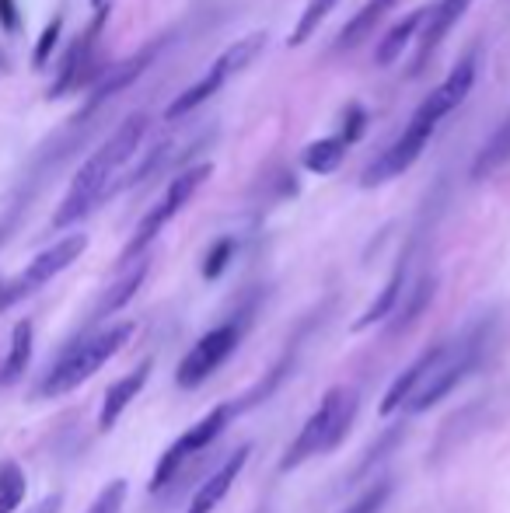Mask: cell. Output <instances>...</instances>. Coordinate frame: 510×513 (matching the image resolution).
<instances>
[{"label":"cell","mask_w":510,"mask_h":513,"mask_svg":"<svg viewBox=\"0 0 510 513\" xmlns=\"http://www.w3.org/2000/svg\"><path fill=\"white\" fill-rule=\"evenodd\" d=\"M60 32H63V18L56 14V18L49 21L46 28H42L39 42H35V53H32V67H35V70H42V67L49 63V56H53L56 42H60Z\"/></svg>","instance_id":"cell-33"},{"label":"cell","mask_w":510,"mask_h":513,"mask_svg":"<svg viewBox=\"0 0 510 513\" xmlns=\"http://www.w3.org/2000/svg\"><path fill=\"white\" fill-rule=\"evenodd\" d=\"M144 133H147V116L144 112H137V116L126 119V123L119 126V130L112 133V137L105 140V144L98 147V151L91 154L81 168H77V175L70 178L67 196H63V203L56 206V213H53L56 231H63V227L84 220L105 196H109L112 178L119 175V168L123 165H130V158L137 154Z\"/></svg>","instance_id":"cell-1"},{"label":"cell","mask_w":510,"mask_h":513,"mask_svg":"<svg viewBox=\"0 0 510 513\" xmlns=\"http://www.w3.org/2000/svg\"><path fill=\"white\" fill-rule=\"evenodd\" d=\"M242 336H245V318H231V322L210 329L207 336H200L196 339V346L182 356L179 370H175V384L186 388V391L200 388V384L207 381V377L214 374V370L221 367L231 353H235Z\"/></svg>","instance_id":"cell-9"},{"label":"cell","mask_w":510,"mask_h":513,"mask_svg":"<svg viewBox=\"0 0 510 513\" xmlns=\"http://www.w3.org/2000/svg\"><path fill=\"white\" fill-rule=\"evenodd\" d=\"M364 130H367V109H364V105H360V102H350V105H346L343 126H339L336 137L343 140L346 147H353L360 137H364Z\"/></svg>","instance_id":"cell-31"},{"label":"cell","mask_w":510,"mask_h":513,"mask_svg":"<svg viewBox=\"0 0 510 513\" xmlns=\"http://www.w3.org/2000/svg\"><path fill=\"white\" fill-rule=\"evenodd\" d=\"M60 507H63V496L53 493V496H46V500L35 503V507L28 510V513H60Z\"/></svg>","instance_id":"cell-35"},{"label":"cell","mask_w":510,"mask_h":513,"mask_svg":"<svg viewBox=\"0 0 510 513\" xmlns=\"http://www.w3.org/2000/svg\"><path fill=\"white\" fill-rule=\"evenodd\" d=\"M158 49H161V42H151V46L137 49V53L126 56L123 63H116V67L102 70V74L95 77V84H91L88 105H84L81 116H77V119H88L91 112L102 109V105L109 102V98H116L119 91H126V88H130V84H137V77L144 74V70L154 63V56H158Z\"/></svg>","instance_id":"cell-13"},{"label":"cell","mask_w":510,"mask_h":513,"mask_svg":"<svg viewBox=\"0 0 510 513\" xmlns=\"http://www.w3.org/2000/svg\"><path fill=\"white\" fill-rule=\"evenodd\" d=\"M235 238H217L214 245H210L207 259H203V280H221L224 269L231 266V259H235Z\"/></svg>","instance_id":"cell-29"},{"label":"cell","mask_w":510,"mask_h":513,"mask_svg":"<svg viewBox=\"0 0 510 513\" xmlns=\"http://www.w3.org/2000/svg\"><path fill=\"white\" fill-rule=\"evenodd\" d=\"M507 161H510V116L493 130V137L476 154V161H472V182H483V178L497 175Z\"/></svg>","instance_id":"cell-23"},{"label":"cell","mask_w":510,"mask_h":513,"mask_svg":"<svg viewBox=\"0 0 510 513\" xmlns=\"http://www.w3.org/2000/svg\"><path fill=\"white\" fill-rule=\"evenodd\" d=\"M346 151H350V147H346L339 137H322V140H315V144L304 147L301 165L308 168L311 175H332V171L346 161Z\"/></svg>","instance_id":"cell-24"},{"label":"cell","mask_w":510,"mask_h":513,"mask_svg":"<svg viewBox=\"0 0 510 513\" xmlns=\"http://www.w3.org/2000/svg\"><path fill=\"white\" fill-rule=\"evenodd\" d=\"M472 4H476V0H437V4L430 7L427 28H423V39H420V63H416V70L434 56V49L448 39V32L465 18V11H469Z\"/></svg>","instance_id":"cell-17"},{"label":"cell","mask_w":510,"mask_h":513,"mask_svg":"<svg viewBox=\"0 0 510 513\" xmlns=\"http://www.w3.org/2000/svg\"><path fill=\"white\" fill-rule=\"evenodd\" d=\"M406 269H409V255H402V259L395 262V269H392V276H388V283H385V287H381V294L374 297V301L367 304L364 315H360L357 322H353V332L371 329V325L385 322L388 315H395V311H399L402 287H406Z\"/></svg>","instance_id":"cell-18"},{"label":"cell","mask_w":510,"mask_h":513,"mask_svg":"<svg viewBox=\"0 0 510 513\" xmlns=\"http://www.w3.org/2000/svg\"><path fill=\"white\" fill-rule=\"evenodd\" d=\"M25 493H28V479H25V472H21V465L18 461H4V465H0V513L18 510Z\"/></svg>","instance_id":"cell-26"},{"label":"cell","mask_w":510,"mask_h":513,"mask_svg":"<svg viewBox=\"0 0 510 513\" xmlns=\"http://www.w3.org/2000/svg\"><path fill=\"white\" fill-rule=\"evenodd\" d=\"M437 126L423 123V119H409V126L402 130V137L395 140L392 147H388L385 154H381L378 161H371V165L364 168V175H360V185L364 189H378V185L392 182V178H399L402 171H409L420 161L423 147L430 144V137H434Z\"/></svg>","instance_id":"cell-10"},{"label":"cell","mask_w":510,"mask_h":513,"mask_svg":"<svg viewBox=\"0 0 510 513\" xmlns=\"http://www.w3.org/2000/svg\"><path fill=\"white\" fill-rule=\"evenodd\" d=\"M357 409H360V395L346 384H336L322 395L318 409L308 416V423L301 426V433L294 437V444L287 447L280 461V472H290V468H301L308 458L315 454H329L336 451L339 444L346 440L350 433L353 419H357Z\"/></svg>","instance_id":"cell-2"},{"label":"cell","mask_w":510,"mask_h":513,"mask_svg":"<svg viewBox=\"0 0 510 513\" xmlns=\"http://www.w3.org/2000/svg\"><path fill=\"white\" fill-rule=\"evenodd\" d=\"M105 18H109V11L102 7V11L95 14V21H91V25L74 39V46H70L67 56H63L60 74H56L53 88H49V98L70 95V91H77L81 84H88V81L95 84V77H91V60H95V42H98V35H102Z\"/></svg>","instance_id":"cell-12"},{"label":"cell","mask_w":510,"mask_h":513,"mask_svg":"<svg viewBox=\"0 0 510 513\" xmlns=\"http://www.w3.org/2000/svg\"><path fill=\"white\" fill-rule=\"evenodd\" d=\"M147 269H151V259H140L133 269H126L123 276H119L116 283H112L109 290L102 294V301H98V308L91 311V322H102V318H109V315H116V311H123L126 304L133 301V294L140 290V283H144V276H147Z\"/></svg>","instance_id":"cell-19"},{"label":"cell","mask_w":510,"mask_h":513,"mask_svg":"<svg viewBox=\"0 0 510 513\" xmlns=\"http://www.w3.org/2000/svg\"><path fill=\"white\" fill-rule=\"evenodd\" d=\"M392 496V482L388 479H374L371 489H364V496H360L357 503H350L343 513H378L381 507H385V500Z\"/></svg>","instance_id":"cell-32"},{"label":"cell","mask_w":510,"mask_h":513,"mask_svg":"<svg viewBox=\"0 0 510 513\" xmlns=\"http://www.w3.org/2000/svg\"><path fill=\"white\" fill-rule=\"evenodd\" d=\"M427 18H430V7H416L413 14H406V18H402L399 25H395L392 32L381 39L378 56H374V60H378V67H392V63L402 56V49L409 46V39H413V35L427 25Z\"/></svg>","instance_id":"cell-22"},{"label":"cell","mask_w":510,"mask_h":513,"mask_svg":"<svg viewBox=\"0 0 510 513\" xmlns=\"http://www.w3.org/2000/svg\"><path fill=\"white\" fill-rule=\"evenodd\" d=\"M130 336H133V322H119V325H109V329L95 332V336L74 342V346L63 349L60 360L46 370V377L39 381L35 395L60 398V395H67V391L81 388L88 377H95L98 370L130 342Z\"/></svg>","instance_id":"cell-3"},{"label":"cell","mask_w":510,"mask_h":513,"mask_svg":"<svg viewBox=\"0 0 510 513\" xmlns=\"http://www.w3.org/2000/svg\"><path fill=\"white\" fill-rule=\"evenodd\" d=\"M476 70H479V56H476V49H469V53L451 67V74L444 77V81L437 84L427 98H423L420 109H416L413 116L423 119V123H430V126H441V119H448L451 112L469 98L472 84H476Z\"/></svg>","instance_id":"cell-11"},{"label":"cell","mask_w":510,"mask_h":513,"mask_svg":"<svg viewBox=\"0 0 510 513\" xmlns=\"http://www.w3.org/2000/svg\"><path fill=\"white\" fill-rule=\"evenodd\" d=\"M262 49H266V32H252V35H245V39H238L235 46H228L221 56H217L214 67L200 77V81L189 84V88L182 91L172 105H168L165 119H182V116H189L193 109H200V105H207L210 98L224 88V81H228V77H235V74H242V70L249 67Z\"/></svg>","instance_id":"cell-6"},{"label":"cell","mask_w":510,"mask_h":513,"mask_svg":"<svg viewBox=\"0 0 510 513\" xmlns=\"http://www.w3.org/2000/svg\"><path fill=\"white\" fill-rule=\"evenodd\" d=\"M441 356H444V342H434L430 349H423V353L416 356V360L409 363L399 377H395L392 388L385 391V398H381V405H378L381 416H392V412L406 409V402L423 388V381L430 377V370L437 367V360H441Z\"/></svg>","instance_id":"cell-14"},{"label":"cell","mask_w":510,"mask_h":513,"mask_svg":"<svg viewBox=\"0 0 510 513\" xmlns=\"http://www.w3.org/2000/svg\"><path fill=\"white\" fill-rule=\"evenodd\" d=\"M395 4H399V0H367V4L360 7L350 21H346V28L339 32V39H336V46H332V49H336V53H350L353 46H360V42H364L367 35L381 25V18H385Z\"/></svg>","instance_id":"cell-20"},{"label":"cell","mask_w":510,"mask_h":513,"mask_svg":"<svg viewBox=\"0 0 510 513\" xmlns=\"http://www.w3.org/2000/svg\"><path fill=\"white\" fill-rule=\"evenodd\" d=\"M249 454H252V444H242L235 454H231L228 461H224L221 468H217L214 475H210L207 482H203L200 489H196V496L189 500V510L186 513H214L217 503L224 500V496L231 493V486L238 482V475H242V468L249 465Z\"/></svg>","instance_id":"cell-15"},{"label":"cell","mask_w":510,"mask_h":513,"mask_svg":"<svg viewBox=\"0 0 510 513\" xmlns=\"http://www.w3.org/2000/svg\"><path fill=\"white\" fill-rule=\"evenodd\" d=\"M402 437H406V426H388L385 433L378 437V444H371V451H367V458L357 465V472H353V479L350 482H360L367 472H371L374 465H378L381 458H388V451H395V444H402Z\"/></svg>","instance_id":"cell-28"},{"label":"cell","mask_w":510,"mask_h":513,"mask_svg":"<svg viewBox=\"0 0 510 513\" xmlns=\"http://www.w3.org/2000/svg\"><path fill=\"white\" fill-rule=\"evenodd\" d=\"M434 294H437V276H423L420 283L413 287V294H409V301L402 304L399 311H395V322H392V336H399V332H406V329H413L416 322L423 318V311L430 308V301H434Z\"/></svg>","instance_id":"cell-25"},{"label":"cell","mask_w":510,"mask_h":513,"mask_svg":"<svg viewBox=\"0 0 510 513\" xmlns=\"http://www.w3.org/2000/svg\"><path fill=\"white\" fill-rule=\"evenodd\" d=\"M231 416H238L235 405H214V409L207 412V416L200 419L196 426H189L186 433H182L179 440H175L172 447H168L165 454H161L158 468H154L151 482H147V493H165L172 482H179L182 468H186L189 458H196V454H203L210 444H214L217 437H221L224 430H228Z\"/></svg>","instance_id":"cell-7"},{"label":"cell","mask_w":510,"mask_h":513,"mask_svg":"<svg viewBox=\"0 0 510 513\" xmlns=\"http://www.w3.org/2000/svg\"><path fill=\"white\" fill-rule=\"evenodd\" d=\"M88 248V234H67L63 241L49 245L46 252H39L14 280H0V311L14 308L18 301H25L28 294H35L39 287H46L53 276H60L67 266H74Z\"/></svg>","instance_id":"cell-8"},{"label":"cell","mask_w":510,"mask_h":513,"mask_svg":"<svg viewBox=\"0 0 510 513\" xmlns=\"http://www.w3.org/2000/svg\"><path fill=\"white\" fill-rule=\"evenodd\" d=\"M32 336H35V329L28 318H21L11 329V346H7V356H4V363H0V388L14 384L28 370V363H32Z\"/></svg>","instance_id":"cell-21"},{"label":"cell","mask_w":510,"mask_h":513,"mask_svg":"<svg viewBox=\"0 0 510 513\" xmlns=\"http://www.w3.org/2000/svg\"><path fill=\"white\" fill-rule=\"evenodd\" d=\"M490 322H476L472 329H465L458 339L444 342V356L437 360V367L430 370V377L423 381V388L406 402V412H427L430 405H437L444 395L458 388L472 370L483 363L486 346H490Z\"/></svg>","instance_id":"cell-4"},{"label":"cell","mask_w":510,"mask_h":513,"mask_svg":"<svg viewBox=\"0 0 510 513\" xmlns=\"http://www.w3.org/2000/svg\"><path fill=\"white\" fill-rule=\"evenodd\" d=\"M126 493H130V486H126V479H112L109 486L102 489V493L95 496V503H91L84 513H119L126 503Z\"/></svg>","instance_id":"cell-30"},{"label":"cell","mask_w":510,"mask_h":513,"mask_svg":"<svg viewBox=\"0 0 510 513\" xmlns=\"http://www.w3.org/2000/svg\"><path fill=\"white\" fill-rule=\"evenodd\" d=\"M339 0H308V7H304V14L297 18V25H294V32H290V46H304V42L311 39V32H315L318 25H322L325 18H329V11L336 7Z\"/></svg>","instance_id":"cell-27"},{"label":"cell","mask_w":510,"mask_h":513,"mask_svg":"<svg viewBox=\"0 0 510 513\" xmlns=\"http://www.w3.org/2000/svg\"><path fill=\"white\" fill-rule=\"evenodd\" d=\"M147 377H151V360H144L137 370H130V374H123L116 384H112L109 391H105V398H102V412H98V430L109 433L112 426H116L119 419H123V412L130 409V402L140 395V391H144Z\"/></svg>","instance_id":"cell-16"},{"label":"cell","mask_w":510,"mask_h":513,"mask_svg":"<svg viewBox=\"0 0 510 513\" xmlns=\"http://www.w3.org/2000/svg\"><path fill=\"white\" fill-rule=\"evenodd\" d=\"M0 28H4V32H18L21 28V14L14 0H0Z\"/></svg>","instance_id":"cell-34"},{"label":"cell","mask_w":510,"mask_h":513,"mask_svg":"<svg viewBox=\"0 0 510 513\" xmlns=\"http://www.w3.org/2000/svg\"><path fill=\"white\" fill-rule=\"evenodd\" d=\"M210 175H214V165H210V161H200V165L179 171V175L168 182V189H165V196L158 199V206H154V210L137 224L130 245H126L123 255H119V262L126 266V262H133V259H144L147 245L165 231V224H172V217H179V210L196 196V192H200V185H207Z\"/></svg>","instance_id":"cell-5"}]
</instances>
